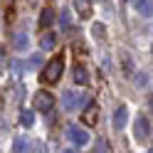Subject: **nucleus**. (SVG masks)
<instances>
[{
  "label": "nucleus",
  "mask_w": 153,
  "mask_h": 153,
  "mask_svg": "<svg viewBox=\"0 0 153 153\" xmlns=\"http://www.w3.org/2000/svg\"><path fill=\"white\" fill-rule=\"evenodd\" d=\"M133 5L138 7V13H141V15L151 17V13H153V7H151V0H133Z\"/></svg>",
  "instance_id": "12"
},
{
  "label": "nucleus",
  "mask_w": 153,
  "mask_h": 153,
  "mask_svg": "<svg viewBox=\"0 0 153 153\" xmlns=\"http://www.w3.org/2000/svg\"><path fill=\"white\" fill-rule=\"evenodd\" d=\"M20 123H22L25 128H27V126H32V123H35V114H32V111H22V116H20Z\"/></svg>",
  "instance_id": "13"
},
{
  "label": "nucleus",
  "mask_w": 153,
  "mask_h": 153,
  "mask_svg": "<svg viewBox=\"0 0 153 153\" xmlns=\"http://www.w3.org/2000/svg\"><path fill=\"white\" fill-rule=\"evenodd\" d=\"M22 151H25V141L17 136V138L13 141V153H22Z\"/></svg>",
  "instance_id": "15"
},
{
  "label": "nucleus",
  "mask_w": 153,
  "mask_h": 153,
  "mask_svg": "<svg viewBox=\"0 0 153 153\" xmlns=\"http://www.w3.org/2000/svg\"><path fill=\"white\" fill-rule=\"evenodd\" d=\"M62 69H64V57H62V54H57V57H52V62L42 69L40 79H42L45 84H54V82H59Z\"/></svg>",
  "instance_id": "1"
},
{
  "label": "nucleus",
  "mask_w": 153,
  "mask_h": 153,
  "mask_svg": "<svg viewBox=\"0 0 153 153\" xmlns=\"http://www.w3.org/2000/svg\"><path fill=\"white\" fill-rule=\"evenodd\" d=\"M3 62H5V50H0V67H3Z\"/></svg>",
  "instance_id": "20"
},
{
  "label": "nucleus",
  "mask_w": 153,
  "mask_h": 153,
  "mask_svg": "<svg viewBox=\"0 0 153 153\" xmlns=\"http://www.w3.org/2000/svg\"><path fill=\"white\" fill-rule=\"evenodd\" d=\"M126 116H128V111L123 106H119L116 114H114V128H116V131H121L123 126H126Z\"/></svg>",
  "instance_id": "9"
},
{
  "label": "nucleus",
  "mask_w": 153,
  "mask_h": 153,
  "mask_svg": "<svg viewBox=\"0 0 153 153\" xmlns=\"http://www.w3.org/2000/svg\"><path fill=\"white\" fill-rule=\"evenodd\" d=\"M52 22H54V13H52V7H45L42 15H40V27H42V30H47Z\"/></svg>",
  "instance_id": "10"
},
{
  "label": "nucleus",
  "mask_w": 153,
  "mask_h": 153,
  "mask_svg": "<svg viewBox=\"0 0 153 153\" xmlns=\"http://www.w3.org/2000/svg\"><path fill=\"white\" fill-rule=\"evenodd\" d=\"M133 131H136V138H138V141H148V136H151V121H148L146 116H138Z\"/></svg>",
  "instance_id": "4"
},
{
  "label": "nucleus",
  "mask_w": 153,
  "mask_h": 153,
  "mask_svg": "<svg viewBox=\"0 0 153 153\" xmlns=\"http://www.w3.org/2000/svg\"><path fill=\"white\" fill-rule=\"evenodd\" d=\"M52 106H54L52 94H47V91H37L35 94V99H32V109L35 111H52Z\"/></svg>",
  "instance_id": "2"
},
{
  "label": "nucleus",
  "mask_w": 153,
  "mask_h": 153,
  "mask_svg": "<svg viewBox=\"0 0 153 153\" xmlns=\"http://www.w3.org/2000/svg\"><path fill=\"white\" fill-rule=\"evenodd\" d=\"M40 64H42V57H40V54H35L32 59L27 62V67H30V69H37V67H40Z\"/></svg>",
  "instance_id": "17"
},
{
  "label": "nucleus",
  "mask_w": 153,
  "mask_h": 153,
  "mask_svg": "<svg viewBox=\"0 0 153 153\" xmlns=\"http://www.w3.org/2000/svg\"><path fill=\"white\" fill-rule=\"evenodd\" d=\"M74 10L79 17H89L91 15V3L89 0H74Z\"/></svg>",
  "instance_id": "8"
},
{
  "label": "nucleus",
  "mask_w": 153,
  "mask_h": 153,
  "mask_svg": "<svg viewBox=\"0 0 153 153\" xmlns=\"http://www.w3.org/2000/svg\"><path fill=\"white\" fill-rule=\"evenodd\" d=\"M13 45H15V50H25V47H27V35L20 32V35L15 37V42H13Z\"/></svg>",
  "instance_id": "14"
},
{
  "label": "nucleus",
  "mask_w": 153,
  "mask_h": 153,
  "mask_svg": "<svg viewBox=\"0 0 153 153\" xmlns=\"http://www.w3.org/2000/svg\"><path fill=\"white\" fill-rule=\"evenodd\" d=\"M82 119H84V123H89V126H94V123H97V119H99V106L97 104H87V106H84V114H82Z\"/></svg>",
  "instance_id": "6"
},
{
  "label": "nucleus",
  "mask_w": 153,
  "mask_h": 153,
  "mask_svg": "<svg viewBox=\"0 0 153 153\" xmlns=\"http://www.w3.org/2000/svg\"><path fill=\"white\" fill-rule=\"evenodd\" d=\"M97 153H111V148L106 146V141H99L97 143Z\"/></svg>",
  "instance_id": "19"
},
{
  "label": "nucleus",
  "mask_w": 153,
  "mask_h": 153,
  "mask_svg": "<svg viewBox=\"0 0 153 153\" xmlns=\"http://www.w3.org/2000/svg\"><path fill=\"white\" fill-rule=\"evenodd\" d=\"M91 30H94V35H97V37H104V32H106V27H104L101 22H94V27H91Z\"/></svg>",
  "instance_id": "18"
},
{
  "label": "nucleus",
  "mask_w": 153,
  "mask_h": 153,
  "mask_svg": "<svg viewBox=\"0 0 153 153\" xmlns=\"http://www.w3.org/2000/svg\"><path fill=\"white\" fill-rule=\"evenodd\" d=\"M72 72H74V82L76 84H89V74H87V67L84 64H74Z\"/></svg>",
  "instance_id": "7"
},
{
  "label": "nucleus",
  "mask_w": 153,
  "mask_h": 153,
  "mask_svg": "<svg viewBox=\"0 0 153 153\" xmlns=\"http://www.w3.org/2000/svg\"><path fill=\"white\" fill-rule=\"evenodd\" d=\"M59 22H62V27H64V30H69V25H72V17H69V10H64V13H62V17H59Z\"/></svg>",
  "instance_id": "16"
},
{
  "label": "nucleus",
  "mask_w": 153,
  "mask_h": 153,
  "mask_svg": "<svg viewBox=\"0 0 153 153\" xmlns=\"http://www.w3.org/2000/svg\"><path fill=\"white\" fill-rule=\"evenodd\" d=\"M62 153H76V151H74V148H67V151H62Z\"/></svg>",
  "instance_id": "21"
},
{
  "label": "nucleus",
  "mask_w": 153,
  "mask_h": 153,
  "mask_svg": "<svg viewBox=\"0 0 153 153\" xmlns=\"http://www.w3.org/2000/svg\"><path fill=\"white\" fill-rule=\"evenodd\" d=\"M40 47H42V50H54V47H57V35H52V32L42 35V40H40Z\"/></svg>",
  "instance_id": "11"
},
{
  "label": "nucleus",
  "mask_w": 153,
  "mask_h": 153,
  "mask_svg": "<svg viewBox=\"0 0 153 153\" xmlns=\"http://www.w3.org/2000/svg\"><path fill=\"white\" fill-rule=\"evenodd\" d=\"M84 104V97L82 94H76V91H64V97H62V106L67 111H74L76 106H82Z\"/></svg>",
  "instance_id": "3"
},
{
  "label": "nucleus",
  "mask_w": 153,
  "mask_h": 153,
  "mask_svg": "<svg viewBox=\"0 0 153 153\" xmlns=\"http://www.w3.org/2000/svg\"><path fill=\"white\" fill-rule=\"evenodd\" d=\"M67 133H69V138L76 143V146H87V143H89V133L84 128H79V126H74V123L67 128Z\"/></svg>",
  "instance_id": "5"
}]
</instances>
